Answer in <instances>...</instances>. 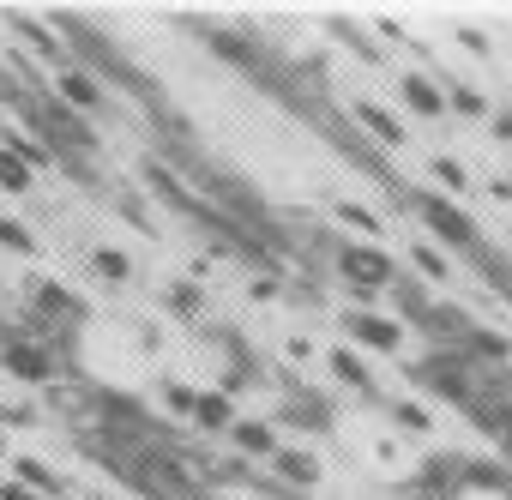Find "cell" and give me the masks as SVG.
Listing matches in <instances>:
<instances>
[{"mask_svg": "<svg viewBox=\"0 0 512 500\" xmlns=\"http://www.w3.org/2000/svg\"><path fill=\"white\" fill-rule=\"evenodd\" d=\"M416 211H422V223H428L440 241H452V247H476V223H470L458 205H446V199H434V193H416Z\"/></svg>", "mask_w": 512, "mask_h": 500, "instance_id": "1", "label": "cell"}, {"mask_svg": "<svg viewBox=\"0 0 512 500\" xmlns=\"http://www.w3.org/2000/svg\"><path fill=\"white\" fill-rule=\"evenodd\" d=\"M338 266L362 284V290H380V284H392V260L380 254V247H344L338 254Z\"/></svg>", "mask_w": 512, "mask_h": 500, "instance_id": "2", "label": "cell"}, {"mask_svg": "<svg viewBox=\"0 0 512 500\" xmlns=\"http://www.w3.org/2000/svg\"><path fill=\"white\" fill-rule=\"evenodd\" d=\"M0 362H7L19 380H49V374H55V356L37 350V344H25V338H13L7 350H0Z\"/></svg>", "mask_w": 512, "mask_h": 500, "instance_id": "3", "label": "cell"}, {"mask_svg": "<svg viewBox=\"0 0 512 500\" xmlns=\"http://www.w3.org/2000/svg\"><path fill=\"white\" fill-rule=\"evenodd\" d=\"M350 338L368 344V350H398L404 344V326L398 320H380V314H350Z\"/></svg>", "mask_w": 512, "mask_h": 500, "instance_id": "4", "label": "cell"}, {"mask_svg": "<svg viewBox=\"0 0 512 500\" xmlns=\"http://www.w3.org/2000/svg\"><path fill=\"white\" fill-rule=\"evenodd\" d=\"M229 434H235V446H241V452H253V458H278V452H284V446L272 440V428H266V422H235Z\"/></svg>", "mask_w": 512, "mask_h": 500, "instance_id": "5", "label": "cell"}, {"mask_svg": "<svg viewBox=\"0 0 512 500\" xmlns=\"http://www.w3.org/2000/svg\"><path fill=\"white\" fill-rule=\"evenodd\" d=\"M404 103H410L416 115H428V121H434V115H446V97H440L422 73H404Z\"/></svg>", "mask_w": 512, "mask_h": 500, "instance_id": "6", "label": "cell"}, {"mask_svg": "<svg viewBox=\"0 0 512 500\" xmlns=\"http://www.w3.org/2000/svg\"><path fill=\"white\" fill-rule=\"evenodd\" d=\"M61 97H67L73 109H103V91H97V85H91L85 73H73V67L61 73Z\"/></svg>", "mask_w": 512, "mask_h": 500, "instance_id": "7", "label": "cell"}, {"mask_svg": "<svg viewBox=\"0 0 512 500\" xmlns=\"http://www.w3.org/2000/svg\"><path fill=\"white\" fill-rule=\"evenodd\" d=\"M0 187H7V193H25V187H31V163H25V157H13V151H7V139H0Z\"/></svg>", "mask_w": 512, "mask_h": 500, "instance_id": "8", "label": "cell"}, {"mask_svg": "<svg viewBox=\"0 0 512 500\" xmlns=\"http://www.w3.org/2000/svg\"><path fill=\"white\" fill-rule=\"evenodd\" d=\"M31 296H37V308H43V314H61V320H79V302H73V296H67L61 284H37Z\"/></svg>", "mask_w": 512, "mask_h": 500, "instance_id": "9", "label": "cell"}, {"mask_svg": "<svg viewBox=\"0 0 512 500\" xmlns=\"http://www.w3.org/2000/svg\"><path fill=\"white\" fill-rule=\"evenodd\" d=\"M278 470H284L290 482H302V488H314V482H320V464H314L308 452H278Z\"/></svg>", "mask_w": 512, "mask_h": 500, "instance_id": "10", "label": "cell"}, {"mask_svg": "<svg viewBox=\"0 0 512 500\" xmlns=\"http://www.w3.org/2000/svg\"><path fill=\"white\" fill-rule=\"evenodd\" d=\"M356 115H362V121H368V127H374V133H380L386 145H398V139H404V127H398V121H392V115H386L380 103H356Z\"/></svg>", "mask_w": 512, "mask_h": 500, "instance_id": "11", "label": "cell"}, {"mask_svg": "<svg viewBox=\"0 0 512 500\" xmlns=\"http://www.w3.org/2000/svg\"><path fill=\"white\" fill-rule=\"evenodd\" d=\"M193 416H199L205 428H235V416H229V398H223V392H205Z\"/></svg>", "mask_w": 512, "mask_h": 500, "instance_id": "12", "label": "cell"}, {"mask_svg": "<svg viewBox=\"0 0 512 500\" xmlns=\"http://www.w3.org/2000/svg\"><path fill=\"white\" fill-rule=\"evenodd\" d=\"M332 374H338L344 386H356V392H368V386H374V380H368V368H362L350 350H338V356H332Z\"/></svg>", "mask_w": 512, "mask_h": 500, "instance_id": "13", "label": "cell"}, {"mask_svg": "<svg viewBox=\"0 0 512 500\" xmlns=\"http://www.w3.org/2000/svg\"><path fill=\"white\" fill-rule=\"evenodd\" d=\"M0 247H13V254H31L37 241H31V229H25V223H13V217H0Z\"/></svg>", "mask_w": 512, "mask_h": 500, "instance_id": "14", "label": "cell"}, {"mask_svg": "<svg viewBox=\"0 0 512 500\" xmlns=\"http://www.w3.org/2000/svg\"><path fill=\"white\" fill-rule=\"evenodd\" d=\"M19 482H37L43 494H61V488H55V470H49V464H37V458H19Z\"/></svg>", "mask_w": 512, "mask_h": 500, "instance_id": "15", "label": "cell"}, {"mask_svg": "<svg viewBox=\"0 0 512 500\" xmlns=\"http://www.w3.org/2000/svg\"><path fill=\"white\" fill-rule=\"evenodd\" d=\"M410 260H416V266H422V272H428L434 284H440V278H452V260H440L434 247H410Z\"/></svg>", "mask_w": 512, "mask_h": 500, "instance_id": "16", "label": "cell"}, {"mask_svg": "<svg viewBox=\"0 0 512 500\" xmlns=\"http://www.w3.org/2000/svg\"><path fill=\"white\" fill-rule=\"evenodd\" d=\"M97 272H103V278H115V284H121V278H133L127 254H109V247H97Z\"/></svg>", "mask_w": 512, "mask_h": 500, "instance_id": "17", "label": "cell"}, {"mask_svg": "<svg viewBox=\"0 0 512 500\" xmlns=\"http://www.w3.org/2000/svg\"><path fill=\"white\" fill-rule=\"evenodd\" d=\"M470 350H476L482 362H500V356H506V338H494V332H470Z\"/></svg>", "mask_w": 512, "mask_h": 500, "instance_id": "18", "label": "cell"}, {"mask_svg": "<svg viewBox=\"0 0 512 500\" xmlns=\"http://www.w3.org/2000/svg\"><path fill=\"white\" fill-rule=\"evenodd\" d=\"M169 308L175 314H199V284H175L169 290Z\"/></svg>", "mask_w": 512, "mask_h": 500, "instance_id": "19", "label": "cell"}, {"mask_svg": "<svg viewBox=\"0 0 512 500\" xmlns=\"http://www.w3.org/2000/svg\"><path fill=\"white\" fill-rule=\"evenodd\" d=\"M446 103H452V109H458V115H482V109H488V103H482V97H476V91H470V85H458V91H452V97H446Z\"/></svg>", "mask_w": 512, "mask_h": 500, "instance_id": "20", "label": "cell"}, {"mask_svg": "<svg viewBox=\"0 0 512 500\" xmlns=\"http://www.w3.org/2000/svg\"><path fill=\"white\" fill-rule=\"evenodd\" d=\"M338 217H344V223H356V229H368V235L380 229V223H374V211H362V205H338Z\"/></svg>", "mask_w": 512, "mask_h": 500, "instance_id": "21", "label": "cell"}, {"mask_svg": "<svg viewBox=\"0 0 512 500\" xmlns=\"http://www.w3.org/2000/svg\"><path fill=\"white\" fill-rule=\"evenodd\" d=\"M434 175H440V181H446V187H464V169H458V163H452V157H434Z\"/></svg>", "mask_w": 512, "mask_h": 500, "instance_id": "22", "label": "cell"}, {"mask_svg": "<svg viewBox=\"0 0 512 500\" xmlns=\"http://www.w3.org/2000/svg\"><path fill=\"white\" fill-rule=\"evenodd\" d=\"M398 422H404V428H422L428 416H422V404H398Z\"/></svg>", "mask_w": 512, "mask_h": 500, "instance_id": "23", "label": "cell"}, {"mask_svg": "<svg viewBox=\"0 0 512 500\" xmlns=\"http://www.w3.org/2000/svg\"><path fill=\"white\" fill-rule=\"evenodd\" d=\"M0 500H43V494H31V488H19V482H13V488H0Z\"/></svg>", "mask_w": 512, "mask_h": 500, "instance_id": "24", "label": "cell"}, {"mask_svg": "<svg viewBox=\"0 0 512 500\" xmlns=\"http://www.w3.org/2000/svg\"><path fill=\"white\" fill-rule=\"evenodd\" d=\"M494 133H500V139H512V115H500V121H494Z\"/></svg>", "mask_w": 512, "mask_h": 500, "instance_id": "25", "label": "cell"}, {"mask_svg": "<svg viewBox=\"0 0 512 500\" xmlns=\"http://www.w3.org/2000/svg\"><path fill=\"white\" fill-rule=\"evenodd\" d=\"M0 452H7V434H0Z\"/></svg>", "mask_w": 512, "mask_h": 500, "instance_id": "26", "label": "cell"}]
</instances>
